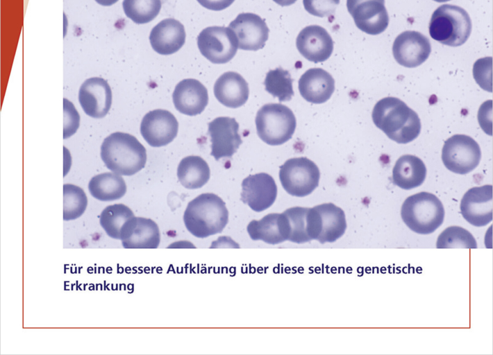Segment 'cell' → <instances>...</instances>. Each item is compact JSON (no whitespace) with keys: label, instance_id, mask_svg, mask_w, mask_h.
<instances>
[{"label":"cell","instance_id":"6da1fadb","mask_svg":"<svg viewBox=\"0 0 493 355\" xmlns=\"http://www.w3.org/2000/svg\"><path fill=\"white\" fill-rule=\"evenodd\" d=\"M372 119L377 128L398 144L412 141L421 131L417 114L396 97L388 96L378 101L374 107Z\"/></svg>","mask_w":493,"mask_h":355},{"label":"cell","instance_id":"7a4b0ae2","mask_svg":"<svg viewBox=\"0 0 493 355\" xmlns=\"http://www.w3.org/2000/svg\"><path fill=\"white\" fill-rule=\"evenodd\" d=\"M183 221L193 236L204 239L222 232L228 221V211L220 197L205 193L187 204Z\"/></svg>","mask_w":493,"mask_h":355},{"label":"cell","instance_id":"3957f363","mask_svg":"<svg viewBox=\"0 0 493 355\" xmlns=\"http://www.w3.org/2000/svg\"><path fill=\"white\" fill-rule=\"evenodd\" d=\"M101 157L106 166L115 173L133 175L147 162V151L134 136L116 132L106 137L101 146Z\"/></svg>","mask_w":493,"mask_h":355},{"label":"cell","instance_id":"277c9868","mask_svg":"<svg viewBox=\"0 0 493 355\" xmlns=\"http://www.w3.org/2000/svg\"><path fill=\"white\" fill-rule=\"evenodd\" d=\"M444 214L440 199L425 191L408 197L401 209L403 221L412 231L419 234L434 232L442 224Z\"/></svg>","mask_w":493,"mask_h":355},{"label":"cell","instance_id":"5b68a950","mask_svg":"<svg viewBox=\"0 0 493 355\" xmlns=\"http://www.w3.org/2000/svg\"><path fill=\"white\" fill-rule=\"evenodd\" d=\"M471 21L462 8L450 4L438 7L429 24L430 35L435 40L451 46L463 44L471 31Z\"/></svg>","mask_w":493,"mask_h":355},{"label":"cell","instance_id":"8992f818","mask_svg":"<svg viewBox=\"0 0 493 355\" xmlns=\"http://www.w3.org/2000/svg\"><path fill=\"white\" fill-rule=\"evenodd\" d=\"M258 136L271 146L281 145L294 133L296 120L293 112L281 103H267L262 106L256 116Z\"/></svg>","mask_w":493,"mask_h":355},{"label":"cell","instance_id":"52a82bcc","mask_svg":"<svg viewBox=\"0 0 493 355\" xmlns=\"http://www.w3.org/2000/svg\"><path fill=\"white\" fill-rule=\"evenodd\" d=\"M318 166L306 157L287 159L280 166L279 179L285 191L296 197L310 195L319 185Z\"/></svg>","mask_w":493,"mask_h":355},{"label":"cell","instance_id":"ba28073f","mask_svg":"<svg viewBox=\"0 0 493 355\" xmlns=\"http://www.w3.org/2000/svg\"><path fill=\"white\" fill-rule=\"evenodd\" d=\"M481 151L478 144L471 137L455 135L444 142L442 160L445 167L453 173L465 175L480 163Z\"/></svg>","mask_w":493,"mask_h":355},{"label":"cell","instance_id":"9c48e42d","mask_svg":"<svg viewBox=\"0 0 493 355\" xmlns=\"http://www.w3.org/2000/svg\"><path fill=\"white\" fill-rule=\"evenodd\" d=\"M197 46L203 57L214 64L229 62L236 54L238 41L228 26H212L197 36Z\"/></svg>","mask_w":493,"mask_h":355},{"label":"cell","instance_id":"30bf717a","mask_svg":"<svg viewBox=\"0 0 493 355\" xmlns=\"http://www.w3.org/2000/svg\"><path fill=\"white\" fill-rule=\"evenodd\" d=\"M314 240L321 244L333 243L346 230L344 211L333 203H324L310 208Z\"/></svg>","mask_w":493,"mask_h":355},{"label":"cell","instance_id":"8fae6325","mask_svg":"<svg viewBox=\"0 0 493 355\" xmlns=\"http://www.w3.org/2000/svg\"><path fill=\"white\" fill-rule=\"evenodd\" d=\"M346 8L356 26L367 34H380L388 26L385 0H346Z\"/></svg>","mask_w":493,"mask_h":355},{"label":"cell","instance_id":"7c38bea8","mask_svg":"<svg viewBox=\"0 0 493 355\" xmlns=\"http://www.w3.org/2000/svg\"><path fill=\"white\" fill-rule=\"evenodd\" d=\"M178 122L168 110L156 109L147 113L140 124V132L144 139L152 147L169 144L176 137Z\"/></svg>","mask_w":493,"mask_h":355},{"label":"cell","instance_id":"4fadbf2b","mask_svg":"<svg viewBox=\"0 0 493 355\" xmlns=\"http://www.w3.org/2000/svg\"><path fill=\"white\" fill-rule=\"evenodd\" d=\"M239 123L235 118L217 117L208 123V134L210 137V155L216 160L231 158L242 143L238 132Z\"/></svg>","mask_w":493,"mask_h":355},{"label":"cell","instance_id":"5bb4252c","mask_svg":"<svg viewBox=\"0 0 493 355\" xmlns=\"http://www.w3.org/2000/svg\"><path fill=\"white\" fill-rule=\"evenodd\" d=\"M431 51L427 37L419 32L406 31L400 33L392 46V53L396 61L401 65L413 68L424 63Z\"/></svg>","mask_w":493,"mask_h":355},{"label":"cell","instance_id":"9a60e30c","mask_svg":"<svg viewBox=\"0 0 493 355\" xmlns=\"http://www.w3.org/2000/svg\"><path fill=\"white\" fill-rule=\"evenodd\" d=\"M238 41V48L258 51L264 47L269 37V28L258 15L252 12L239 14L228 25Z\"/></svg>","mask_w":493,"mask_h":355},{"label":"cell","instance_id":"2e32d148","mask_svg":"<svg viewBox=\"0 0 493 355\" xmlns=\"http://www.w3.org/2000/svg\"><path fill=\"white\" fill-rule=\"evenodd\" d=\"M277 196V186L270 175H250L242 182L241 200L252 210L260 212L270 207Z\"/></svg>","mask_w":493,"mask_h":355},{"label":"cell","instance_id":"e0dca14e","mask_svg":"<svg viewBox=\"0 0 493 355\" xmlns=\"http://www.w3.org/2000/svg\"><path fill=\"white\" fill-rule=\"evenodd\" d=\"M492 185H483L469 189L460 202V212L471 225L483 227L493 218Z\"/></svg>","mask_w":493,"mask_h":355},{"label":"cell","instance_id":"ac0fdd59","mask_svg":"<svg viewBox=\"0 0 493 355\" xmlns=\"http://www.w3.org/2000/svg\"><path fill=\"white\" fill-rule=\"evenodd\" d=\"M78 101L84 112L95 119L104 117L112 105V91L103 78L93 77L81 85Z\"/></svg>","mask_w":493,"mask_h":355},{"label":"cell","instance_id":"d6986e66","mask_svg":"<svg viewBox=\"0 0 493 355\" xmlns=\"http://www.w3.org/2000/svg\"><path fill=\"white\" fill-rule=\"evenodd\" d=\"M296 46L306 59L315 63L326 61L333 51L331 36L319 25H309L303 28L296 37Z\"/></svg>","mask_w":493,"mask_h":355},{"label":"cell","instance_id":"ffe728a7","mask_svg":"<svg viewBox=\"0 0 493 355\" xmlns=\"http://www.w3.org/2000/svg\"><path fill=\"white\" fill-rule=\"evenodd\" d=\"M172 98L175 108L188 116L201 114L208 103L206 87L194 78L180 81L175 87Z\"/></svg>","mask_w":493,"mask_h":355},{"label":"cell","instance_id":"44dd1931","mask_svg":"<svg viewBox=\"0 0 493 355\" xmlns=\"http://www.w3.org/2000/svg\"><path fill=\"white\" fill-rule=\"evenodd\" d=\"M185 37L184 26L176 19L167 18L151 29L149 41L156 52L167 55L180 50L185 42Z\"/></svg>","mask_w":493,"mask_h":355},{"label":"cell","instance_id":"7402d4cb","mask_svg":"<svg viewBox=\"0 0 493 355\" xmlns=\"http://www.w3.org/2000/svg\"><path fill=\"white\" fill-rule=\"evenodd\" d=\"M120 240L124 248H157L160 241V230L153 220L134 216L125 227Z\"/></svg>","mask_w":493,"mask_h":355},{"label":"cell","instance_id":"603a6c76","mask_svg":"<svg viewBox=\"0 0 493 355\" xmlns=\"http://www.w3.org/2000/svg\"><path fill=\"white\" fill-rule=\"evenodd\" d=\"M299 90L308 102L324 103L331 98L335 90V80L326 70L311 68L300 77Z\"/></svg>","mask_w":493,"mask_h":355},{"label":"cell","instance_id":"cb8c5ba5","mask_svg":"<svg viewBox=\"0 0 493 355\" xmlns=\"http://www.w3.org/2000/svg\"><path fill=\"white\" fill-rule=\"evenodd\" d=\"M246 230L252 240L271 245L288 241L290 235L288 221L283 212L269 214L259 220H253Z\"/></svg>","mask_w":493,"mask_h":355},{"label":"cell","instance_id":"d4e9b609","mask_svg":"<svg viewBox=\"0 0 493 355\" xmlns=\"http://www.w3.org/2000/svg\"><path fill=\"white\" fill-rule=\"evenodd\" d=\"M213 90L217 101L230 108H237L245 104L249 95L247 82L235 71L222 74L215 83Z\"/></svg>","mask_w":493,"mask_h":355},{"label":"cell","instance_id":"484cf974","mask_svg":"<svg viewBox=\"0 0 493 355\" xmlns=\"http://www.w3.org/2000/svg\"><path fill=\"white\" fill-rule=\"evenodd\" d=\"M426 176V168L423 161L412 155L401 156L392 170V182L406 190L421 186Z\"/></svg>","mask_w":493,"mask_h":355},{"label":"cell","instance_id":"4316f807","mask_svg":"<svg viewBox=\"0 0 493 355\" xmlns=\"http://www.w3.org/2000/svg\"><path fill=\"white\" fill-rule=\"evenodd\" d=\"M208 163L201 157L190 155L181 159L177 168V177L186 189H195L204 186L210 179Z\"/></svg>","mask_w":493,"mask_h":355},{"label":"cell","instance_id":"83f0119b","mask_svg":"<svg viewBox=\"0 0 493 355\" xmlns=\"http://www.w3.org/2000/svg\"><path fill=\"white\" fill-rule=\"evenodd\" d=\"M91 195L101 201H112L122 198L126 184L122 176L115 173H103L94 176L89 182Z\"/></svg>","mask_w":493,"mask_h":355},{"label":"cell","instance_id":"f1b7e54d","mask_svg":"<svg viewBox=\"0 0 493 355\" xmlns=\"http://www.w3.org/2000/svg\"><path fill=\"white\" fill-rule=\"evenodd\" d=\"M134 216L132 210L127 206L115 204L106 207L102 211L99 222L108 236L120 240L125 227Z\"/></svg>","mask_w":493,"mask_h":355},{"label":"cell","instance_id":"f546056e","mask_svg":"<svg viewBox=\"0 0 493 355\" xmlns=\"http://www.w3.org/2000/svg\"><path fill=\"white\" fill-rule=\"evenodd\" d=\"M293 79L287 70L278 67L269 70L264 80L265 90L279 101H288L294 96Z\"/></svg>","mask_w":493,"mask_h":355},{"label":"cell","instance_id":"4dcf8cb0","mask_svg":"<svg viewBox=\"0 0 493 355\" xmlns=\"http://www.w3.org/2000/svg\"><path fill=\"white\" fill-rule=\"evenodd\" d=\"M161 0H123L125 15L137 24L149 23L159 13Z\"/></svg>","mask_w":493,"mask_h":355},{"label":"cell","instance_id":"1f68e13d","mask_svg":"<svg viewBox=\"0 0 493 355\" xmlns=\"http://www.w3.org/2000/svg\"><path fill=\"white\" fill-rule=\"evenodd\" d=\"M308 209L307 207H294L283 211L289 224L288 241L297 244L311 241L309 236Z\"/></svg>","mask_w":493,"mask_h":355},{"label":"cell","instance_id":"d6a6232c","mask_svg":"<svg viewBox=\"0 0 493 355\" xmlns=\"http://www.w3.org/2000/svg\"><path fill=\"white\" fill-rule=\"evenodd\" d=\"M87 205L84 191L74 184L63 185V220H71L79 218Z\"/></svg>","mask_w":493,"mask_h":355},{"label":"cell","instance_id":"836d02e7","mask_svg":"<svg viewBox=\"0 0 493 355\" xmlns=\"http://www.w3.org/2000/svg\"><path fill=\"white\" fill-rule=\"evenodd\" d=\"M477 243L474 236L467 230L459 226H450L445 229L437 237L436 248H477Z\"/></svg>","mask_w":493,"mask_h":355},{"label":"cell","instance_id":"e575fe53","mask_svg":"<svg viewBox=\"0 0 493 355\" xmlns=\"http://www.w3.org/2000/svg\"><path fill=\"white\" fill-rule=\"evenodd\" d=\"M474 78L484 90L492 92V58L487 57L478 59L474 64Z\"/></svg>","mask_w":493,"mask_h":355},{"label":"cell","instance_id":"d590c367","mask_svg":"<svg viewBox=\"0 0 493 355\" xmlns=\"http://www.w3.org/2000/svg\"><path fill=\"white\" fill-rule=\"evenodd\" d=\"M340 0H303L304 8L310 14L324 17L334 13Z\"/></svg>","mask_w":493,"mask_h":355},{"label":"cell","instance_id":"8d00e7d4","mask_svg":"<svg viewBox=\"0 0 493 355\" xmlns=\"http://www.w3.org/2000/svg\"><path fill=\"white\" fill-rule=\"evenodd\" d=\"M64 134L67 139L76 132L79 125V115L73 104L64 98Z\"/></svg>","mask_w":493,"mask_h":355},{"label":"cell","instance_id":"74e56055","mask_svg":"<svg viewBox=\"0 0 493 355\" xmlns=\"http://www.w3.org/2000/svg\"><path fill=\"white\" fill-rule=\"evenodd\" d=\"M203 7L214 10L219 11L230 6L235 0H197Z\"/></svg>","mask_w":493,"mask_h":355},{"label":"cell","instance_id":"f35d334b","mask_svg":"<svg viewBox=\"0 0 493 355\" xmlns=\"http://www.w3.org/2000/svg\"><path fill=\"white\" fill-rule=\"evenodd\" d=\"M277 4L281 6H287L293 4L296 0H273Z\"/></svg>","mask_w":493,"mask_h":355},{"label":"cell","instance_id":"ab89813d","mask_svg":"<svg viewBox=\"0 0 493 355\" xmlns=\"http://www.w3.org/2000/svg\"><path fill=\"white\" fill-rule=\"evenodd\" d=\"M118 0H95L97 3L103 6H110L115 3Z\"/></svg>","mask_w":493,"mask_h":355},{"label":"cell","instance_id":"60d3db41","mask_svg":"<svg viewBox=\"0 0 493 355\" xmlns=\"http://www.w3.org/2000/svg\"><path fill=\"white\" fill-rule=\"evenodd\" d=\"M433 1H437V2H446V1H450V0H433Z\"/></svg>","mask_w":493,"mask_h":355}]
</instances>
